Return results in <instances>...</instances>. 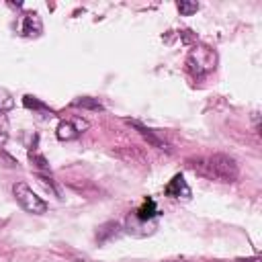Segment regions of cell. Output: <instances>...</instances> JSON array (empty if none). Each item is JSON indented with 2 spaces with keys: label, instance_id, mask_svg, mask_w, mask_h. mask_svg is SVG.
<instances>
[{
  "label": "cell",
  "instance_id": "10",
  "mask_svg": "<svg viewBox=\"0 0 262 262\" xmlns=\"http://www.w3.org/2000/svg\"><path fill=\"white\" fill-rule=\"evenodd\" d=\"M74 106H80V108H90V111H102V104L98 102V98H90V96H80L72 102Z\"/></svg>",
  "mask_w": 262,
  "mask_h": 262
},
{
  "label": "cell",
  "instance_id": "13",
  "mask_svg": "<svg viewBox=\"0 0 262 262\" xmlns=\"http://www.w3.org/2000/svg\"><path fill=\"white\" fill-rule=\"evenodd\" d=\"M25 106H29V108H39V111H41V108H45V106H43L35 96H25Z\"/></svg>",
  "mask_w": 262,
  "mask_h": 262
},
{
  "label": "cell",
  "instance_id": "11",
  "mask_svg": "<svg viewBox=\"0 0 262 262\" xmlns=\"http://www.w3.org/2000/svg\"><path fill=\"white\" fill-rule=\"evenodd\" d=\"M12 106H14V98L10 96V92H6V90H0V115L8 113Z\"/></svg>",
  "mask_w": 262,
  "mask_h": 262
},
{
  "label": "cell",
  "instance_id": "4",
  "mask_svg": "<svg viewBox=\"0 0 262 262\" xmlns=\"http://www.w3.org/2000/svg\"><path fill=\"white\" fill-rule=\"evenodd\" d=\"M166 194L168 196H174V199H180V196H190V188L186 184V180L182 178V174H176L168 186H166Z\"/></svg>",
  "mask_w": 262,
  "mask_h": 262
},
{
  "label": "cell",
  "instance_id": "12",
  "mask_svg": "<svg viewBox=\"0 0 262 262\" xmlns=\"http://www.w3.org/2000/svg\"><path fill=\"white\" fill-rule=\"evenodd\" d=\"M178 10H180L182 16H188V14H192V12L199 10V4L196 2H188V0H180L178 2Z\"/></svg>",
  "mask_w": 262,
  "mask_h": 262
},
{
  "label": "cell",
  "instance_id": "8",
  "mask_svg": "<svg viewBox=\"0 0 262 262\" xmlns=\"http://www.w3.org/2000/svg\"><path fill=\"white\" fill-rule=\"evenodd\" d=\"M80 127H76L72 121H61L59 125H57V137L61 139V141H70V139H76L78 135H80Z\"/></svg>",
  "mask_w": 262,
  "mask_h": 262
},
{
  "label": "cell",
  "instance_id": "9",
  "mask_svg": "<svg viewBox=\"0 0 262 262\" xmlns=\"http://www.w3.org/2000/svg\"><path fill=\"white\" fill-rule=\"evenodd\" d=\"M133 217L135 219H139V221H151L154 217H158V209H156V203L151 201V199H147L135 213H133Z\"/></svg>",
  "mask_w": 262,
  "mask_h": 262
},
{
  "label": "cell",
  "instance_id": "3",
  "mask_svg": "<svg viewBox=\"0 0 262 262\" xmlns=\"http://www.w3.org/2000/svg\"><path fill=\"white\" fill-rule=\"evenodd\" d=\"M186 68L196 78H203L215 68V53L209 47H194L186 57Z\"/></svg>",
  "mask_w": 262,
  "mask_h": 262
},
{
  "label": "cell",
  "instance_id": "14",
  "mask_svg": "<svg viewBox=\"0 0 262 262\" xmlns=\"http://www.w3.org/2000/svg\"><path fill=\"white\" fill-rule=\"evenodd\" d=\"M237 262H260L258 258H239Z\"/></svg>",
  "mask_w": 262,
  "mask_h": 262
},
{
  "label": "cell",
  "instance_id": "2",
  "mask_svg": "<svg viewBox=\"0 0 262 262\" xmlns=\"http://www.w3.org/2000/svg\"><path fill=\"white\" fill-rule=\"evenodd\" d=\"M12 194L16 199V203L27 211V213H33V215H43L47 211V203L37 194L33 192V188L25 182H16L12 186Z\"/></svg>",
  "mask_w": 262,
  "mask_h": 262
},
{
  "label": "cell",
  "instance_id": "5",
  "mask_svg": "<svg viewBox=\"0 0 262 262\" xmlns=\"http://www.w3.org/2000/svg\"><path fill=\"white\" fill-rule=\"evenodd\" d=\"M131 127H135L137 131H139V135L149 143V145H154V147H158V149H168V145H166V141H162L151 129H147L145 125H141V123H137V121H127Z\"/></svg>",
  "mask_w": 262,
  "mask_h": 262
},
{
  "label": "cell",
  "instance_id": "1",
  "mask_svg": "<svg viewBox=\"0 0 262 262\" xmlns=\"http://www.w3.org/2000/svg\"><path fill=\"white\" fill-rule=\"evenodd\" d=\"M207 168H209V176L221 182H233L237 180V174H239L237 162L227 154H213L207 160Z\"/></svg>",
  "mask_w": 262,
  "mask_h": 262
},
{
  "label": "cell",
  "instance_id": "6",
  "mask_svg": "<svg viewBox=\"0 0 262 262\" xmlns=\"http://www.w3.org/2000/svg\"><path fill=\"white\" fill-rule=\"evenodd\" d=\"M119 233H121L119 223H115V221H106V223H102V225L98 227V231H96V242H98V244H106V242L115 239Z\"/></svg>",
  "mask_w": 262,
  "mask_h": 262
},
{
  "label": "cell",
  "instance_id": "7",
  "mask_svg": "<svg viewBox=\"0 0 262 262\" xmlns=\"http://www.w3.org/2000/svg\"><path fill=\"white\" fill-rule=\"evenodd\" d=\"M41 18H39V14L37 12H29V14H25V18H23V33L25 35H29V37H37L39 33H41Z\"/></svg>",
  "mask_w": 262,
  "mask_h": 262
}]
</instances>
